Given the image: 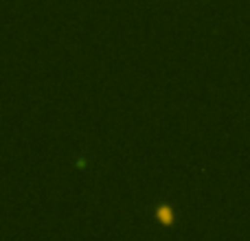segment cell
<instances>
[{
  "instance_id": "cell-1",
  "label": "cell",
  "mask_w": 250,
  "mask_h": 241,
  "mask_svg": "<svg viewBox=\"0 0 250 241\" xmlns=\"http://www.w3.org/2000/svg\"><path fill=\"white\" fill-rule=\"evenodd\" d=\"M156 217H158L165 226H171L173 224V211L169 206H158V208H156Z\"/></svg>"
}]
</instances>
